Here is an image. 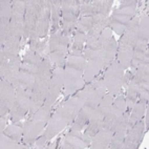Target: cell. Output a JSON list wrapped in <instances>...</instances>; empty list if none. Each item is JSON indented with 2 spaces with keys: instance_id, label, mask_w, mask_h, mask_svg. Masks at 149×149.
<instances>
[{
  "instance_id": "6",
  "label": "cell",
  "mask_w": 149,
  "mask_h": 149,
  "mask_svg": "<svg viewBox=\"0 0 149 149\" xmlns=\"http://www.w3.org/2000/svg\"><path fill=\"white\" fill-rule=\"evenodd\" d=\"M145 131V124L143 120L136 122L132 127L127 131L124 139L122 149H136L141 143Z\"/></svg>"
},
{
  "instance_id": "57",
  "label": "cell",
  "mask_w": 149,
  "mask_h": 149,
  "mask_svg": "<svg viewBox=\"0 0 149 149\" xmlns=\"http://www.w3.org/2000/svg\"><path fill=\"white\" fill-rule=\"evenodd\" d=\"M145 130H148L149 127V110H148V106L146 108V111H145Z\"/></svg>"
},
{
  "instance_id": "44",
  "label": "cell",
  "mask_w": 149,
  "mask_h": 149,
  "mask_svg": "<svg viewBox=\"0 0 149 149\" xmlns=\"http://www.w3.org/2000/svg\"><path fill=\"white\" fill-rule=\"evenodd\" d=\"M101 44L99 42L98 38H93V37H88L87 36V40H86L85 46H84V49H91V51H98V49H101Z\"/></svg>"
},
{
  "instance_id": "21",
  "label": "cell",
  "mask_w": 149,
  "mask_h": 149,
  "mask_svg": "<svg viewBox=\"0 0 149 149\" xmlns=\"http://www.w3.org/2000/svg\"><path fill=\"white\" fill-rule=\"evenodd\" d=\"M136 4H138V1H136V0L122 1L120 3V6L112 12V14H117V15H122V16L133 18V16L136 15Z\"/></svg>"
},
{
  "instance_id": "14",
  "label": "cell",
  "mask_w": 149,
  "mask_h": 149,
  "mask_svg": "<svg viewBox=\"0 0 149 149\" xmlns=\"http://www.w3.org/2000/svg\"><path fill=\"white\" fill-rule=\"evenodd\" d=\"M112 136H113L112 131L101 129L95 136H91V143L89 147L91 149H108Z\"/></svg>"
},
{
  "instance_id": "8",
  "label": "cell",
  "mask_w": 149,
  "mask_h": 149,
  "mask_svg": "<svg viewBox=\"0 0 149 149\" xmlns=\"http://www.w3.org/2000/svg\"><path fill=\"white\" fill-rule=\"evenodd\" d=\"M21 63V59L19 58L18 56L10 59L6 66L2 70H0L1 79H4V80L11 83L14 87H16L17 84H18V77Z\"/></svg>"
},
{
  "instance_id": "27",
  "label": "cell",
  "mask_w": 149,
  "mask_h": 149,
  "mask_svg": "<svg viewBox=\"0 0 149 149\" xmlns=\"http://www.w3.org/2000/svg\"><path fill=\"white\" fill-rule=\"evenodd\" d=\"M86 64H87V60L85 59V57L83 56H67L66 64H65V67L66 68H72L74 70H78V72H84V68H85ZM64 67V68H65Z\"/></svg>"
},
{
  "instance_id": "25",
  "label": "cell",
  "mask_w": 149,
  "mask_h": 149,
  "mask_svg": "<svg viewBox=\"0 0 149 149\" xmlns=\"http://www.w3.org/2000/svg\"><path fill=\"white\" fill-rule=\"evenodd\" d=\"M61 17V1L52 0V13H51V26L52 33L59 29V22Z\"/></svg>"
},
{
  "instance_id": "13",
  "label": "cell",
  "mask_w": 149,
  "mask_h": 149,
  "mask_svg": "<svg viewBox=\"0 0 149 149\" xmlns=\"http://www.w3.org/2000/svg\"><path fill=\"white\" fill-rule=\"evenodd\" d=\"M103 67L105 66H104L102 59H93V60L87 61V64L83 72V79L85 81V84L93 82L95 78L98 77V74L101 72Z\"/></svg>"
},
{
  "instance_id": "54",
  "label": "cell",
  "mask_w": 149,
  "mask_h": 149,
  "mask_svg": "<svg viewBox=\"0 0 149 149\" xmlns=\"http://www.w3.org/2000/svg\"><path fill=\"white\" fill-rule=\"evenodd\" d=\"M8 117H10V113L8 115V117H6V116H4V117H0V130L1 131L4 130V129L6 128V126H8Z\"/></svg>"
},
{
  "instance_id": "47",
  "label": "cell",
  "mask_w": 149,
  "mask_h": 149,
  "mask_svg": "<svg viewBox=\"0 0 149 149\" xmlns=\"http://www.w3.org/2000/svg\"><path fill=\"white\" fill-rule=\"evenodd\" d=\"M112 38V31L110 29V27H106L102 31L100 37H99V42L101 44V46L105 45L108 41H110V39Z\"/></svg>"
},
{
  "instance_id": "7",
  "label": "cell",
  "mask_w": 149,
  "mask_h": 149,
  "mask_svg": "<svg viewBox=\"0 0 149 149\" xmlns=\"http://www.w3.org/2000/svg\"><path fill=\"white\" fill-rule=\"evenodd\" d=\"M46 123L42 121H33L27 120L23 124V143L27 144L29 146H33V144L37 141L40 133L45 128Z\"/></svg>"
},
{
  "instance_id": "20",
  "label": "cell",
  "mask_w": 149,
  "mask_h": 149,
  "mask_svg": "<svg viewBox=\"0 0 149 149\" xmlns=\"http://www.w3.org/2000/svg\"><path fill=\"white\" fill-rule=\"evenodd\" d=\"M20 40H21L20 38H16V37H8L6 39V43H4V46H3V48L1 51L4 53V55H6V57L8 60L18 56Z\"/></svg>"
},
{
  "instance_id": "18",
  "label": "cell",
  "mask_w": 149,
  "mask_h": 149,
  "mask_svg": "<svg viewBox=\"0 0 149 149\" xmlns=\"http://www.w3.org/2000/svg\"><path fill=\"white\" fill-rule=\"evenodd\" d=\"M147 103H148V102H145V101H143V100H138V101H136V103L134 104V106L132 107V109L130 110V113H129L127 131L129 130L136 122L143 120V117H144V115H145V111H146V108H147Z\"/></svg>"
},
{
  "instance_id": "51",
  "label": "cell",
  "mask_w": 149,
  "mask_h": 149,
  "mask_svg": "<svg viewBox=\"0 0 149 149\" xmlns=\"http://www.w3.org/2000/svg\"><path fill=\"white\" fill-rule=\"evenodd\" d=\"M20 69H21V70H23V72H29V74L36 76V74H37V70H38V66H35V65H32V64L24 63V62H22L21 65H20Z\"/></svg>"
},
{
  "instance_id": "10",
  "label": "cell",
  "mask_w": 149,
  "mask_h": 149,
  "mask_svg": "<svg viewBox=\"0 0 149 149\" xmlns=\"http://www.w3.org/2000/svg\"><path fill=\"white\" fill-rule=\"evenodd\" d=\"M67 125H70V124L66 120H64L63 118L53 115L51 117V119L48 120L47 125H46V128L44 132H43V134L47 139V141H51L52 139L55 138L58 133L61 132Z\"/></svg>"
},
{
  "instance_id": "55",
  "label": "cell",
  "mask_w": 149,
  "mask_h": 149,
  "mask_svg": "<svg viewBox=\"0 0 149 149\" xmlns=\"http://www.w3.org/2000/svg\"><path fill=\"white\" fill-rule=\"evenodd\" d=\"M139 100H143L145 102H148L149 100V91H142L139 95Z\"/></svg>"
},
{
  "instance_id": "40",
  "label": "cell",
  "mask_w": 149,
  "mask_h": 149,
  "mask_svg": "<svg viewBox=\"0 0 149 149\" xmlns=\"http://www.w3.org/2000/svg\"><path fill=\"white\" fill-rule=\"evenodd\" d=\"M0 148L1 149H18L19 142H16L8 136H6L4 131H1L0 134Z\"/></svg>"
},
{
  "instance_id": "37",
  "label": "cell",
  "mask_w": 149,
  "mask_h": 149,
  "mask_svg": "<svg viewBox=\"0 0 149 149\" xmlns=\"http://www.w3.org/2000/svg\"><path fill=\"white\" fill-rule=\"evenodd\" d=\"M49 26H51V18L49 17H42V18L37 19L36 32H37L38 36L40 38L46 37Z\"/></svg>"
},
{
  "instance_id": "56",
  "label": "cell",
  "mask_w": 149,
  "mask_h": 149,
  "mask_svg": "<svg viewBox=\"0 0 149 149\" xmlns=\"http://www.w3.org/2000/svg\"><path fill=\"white\" fill-rule=\"evenodd\" d=\"M45 46H46V41H40V42L38 43L37 48H36L35 52H37V53H39V54H42L43 52H44V49H45Z\"/></svg>"
},
{
  "instance_id": "36",
  "label": "cell",
  "mask_w": 149,
  "mask_h": 149,
  "mask_svg": "<svg viewBox=\"0 0 149 149\" xmlns=\"http://www.w3.org/2000/svg\"><path fill=\"white\" fill-rule=\"evenodd\" d=\"M148 64H149L148 49L145 52H133V57L130 66L136 68L139 65H148Z\"/></svg>"
},
{
  "instance_id": "11",
  "label": "cell",
  "mask_w": 149,
  "mask_h": 149,
  "mask_svg": "<svg viewBox=\"0 0 149 149\" xmlns=\"http://www.w3.org/2000/svg\"><path fill=\"white\" fill-rule=\"evenodd\" d=\"M123 117H124V112L120 111L113 105H111L110 108L108 109L106 116L103 119L102 129H107V130L115 132L116 129L118 128V126L120 125L121 122H122Z\"/></svg>"
},
{
  "instance_id": "16",
  "label": "cell",
  "mask_w": 149,
  "mask_h": 149,
  "mask_svg": "<svg viewBox=\"0 0 149 149\" xmlns=\"http://www.w3.org/2000/svg\"><path fill=\"white\" fill-rule=\"evenodd\" d=\"M133 57V48L131 46L118 44V52H117V61L119 62L124 70L128 69L131 65Z\"/></svg>"
},
{
  "instance_id": "5",
  "label": "cell",
  "mask_w": 149,
  "mask_h": 149,
  "mask_svg": "<svg viewBox=\"0 0 149 149\" xmlns=\"http://www.w3.org/2000/svg\"><path fill=\"white\" fill-rule=\"evenodd\" d=\"M16 99V89L11 83L1 79L0 83V117L10 113Z\"/></svg>"
},
{
  "instance_id": "41",
  "label": "cell",
  "mask_w": 149,
  "mask_h": 149,
  "mask_svg": "<svg viewBox=\"0 0 149 149\" xmlns=\"http://www.w3.org/2000/svg\"><path fill=\"white\" fill-rule=\"evenodd\" d=\"M93 18L91 16H83L80 17L79 20H78V24H77V29L76 31H79V32L82 33H86L87 34L88 31L91 29L93 26Z\"/></svg>"
},
{
  "instance_id": "39",
  "label": "cell",
  "mask_w": 149,
  "mask_h": 149,
  "mask_svg": "<svg viewBox=\"0 0 149 149\" xmlns=\"http://www.w3.org/2000/svg\"><path fill=\"white\" fill-rule=\"evenodd\" d=\"M42 59L43 58L41 57V54L37 53V52L35 51H32V49L29 48L26 51V53L24 54L22 62L32 64V65H35V66H39L40 63L42 62Z\"/></svg>"
},
{
  "instance_id": "12",
  "label": "cell",
  "mask_w": 149,
  "mask_h": 149,
  "mask_svg": "<svg viewBox=\"0 0 149 149\" xmlns=\"http://www.w3.org/2000/svg\"><path fill=\"white\" fill-rule=\"evenodd\" d=\"M24 16L25 15L13 13L11 21L6 27V37H16L20 39L23 38Z\"/></svg>"
},
{
  "instance_id": "34",
  "label": "cell",
  "mask_w": 149,
  "mask_h": 149,
  "mask_svg": "<svg viewBox=\"0 0 149 149\" xmlns=\"http://www.w3.org/2000/svg\"><path fill=\"white\" fill-rule=\"evenodd\" d=\"M60 148L62 149H83V148H87V146L85 145L84 142H82L81 140L77 138H74V136H66L65 139L62 142V145Z\"/></svg>"
},
{
  "instance_id": "17",
  "label": "cell",
  "mask_w": 149,
  "mask_h": 149,
  "mask_svg": "<svg viewBox=\"0 0 149 149\" xmlns=\"http://www.w3.org/2000/svg\"><path fill=\"white\" fill-rule=\"evenodd\" d=\"M93 110V108L87 107V106L84 105V106L81 108L80 111H79V113L77 115L74 121L72 122V127H70V130L82 131L83 128L87 125L88 122H89V120H91Z\"/></svg>"
},
{
  "instance_id": "19",
  "label": "cell",
  "mask_w": 149,
  "mask_h": 149,
  "mask_svg": "<svg viewBox=\"0 0 149 149\" xmlns=\"http://www.w3.org/2000/svg\"><path fill=\"white\" fill-rule=\"evenodd\" d=\"M141 93V87L140 84L134 81L130 80V82L128 83L127 85V93H126V106H127L128 110H131L132 107L134 106V104L139 100V95Z\"/></svg>"
},
{
  "instance_id": "22",
  "label": "cell",
  "mask_w": 149,
  "mask_h": 149,
  "mask_svg": "<svg viewBox=\"0 0 149 149\" xmlns=\"http://www.w3.org/2000/svg\"><path fill=\"white\" fill-rule=\"evenodd\" d=\"M106 87H98V88H93L89 93L88 97L86 99V101L84 102V105L91 108H96L99 105V103L101 102V100L103 99V97L106 93Z\"/></svg>"
},
{
  "instance_id": "35",
  "label": "cell",
  "mask_w": 149,
  "mask_h": 149,
  "mask_svg": "<svg viewBox=\"0 0 149 149\" xmlns=\"http://www.w3.org/2000/svg\"><path fill=\"white\" fill-rule=\"evenodd\" d=\"M86 40H87V34L86 33L76 31L74 34V40H72V51H79L83 52L85 46Z\"/></svg>"
},
{
  "instance_id": "42",
  "label": "cell",
  "mask_w": 149,
  "mask_h": 149,
  "mask_svg": "<svg viewBox=\"0 0 149 149\" xmlns=\"http://www.w3.org/2000/svg\"><path fill=\"white\" fill-rule=\"evenodd\" d=\"M47 56L49 57L52 62L56 65V67H61V68L65 67V64H66V57L65 56H62V55L55 53V52H49Z\"/></svg>"
},
{
  "instance_id": "38",
  "label": "cell",
  "mask_w": 149,
  "mask_h": 149,
  "mask_svg": "<svg viewBox=\"0 0 149 149\" xmlns=\"http://www.w3.org/2000/svg\"><path fill=\"white\" fill-rule=\"evenodd\" d=\"M132 81L136 83L149 82V66L148 65H139L133 74Z\"/></svg>"
},
{
  "instance_id": "9",
  "label": "cell",
  "mask_w": 149,
  "mask_h": 149,
  "mask_svg": "<svg viewBox=\"0 0 149 149\" xmlns=\"http://www.w3.org/2000/svg\"><path fill=\"white\" fill-rule=\"evenodd\" d=\"M140 22V17L134 16L131 19L129 23L126 25V29L124 34L121 36V39L118 44H123L133 47L136 42L139 40L138 38V25Z\"/></svg>"
},
{
  "instance_id": "29",
  "label": "cell",
  "mask_w": 149,
  "mask_h": 149,
  "mask_svg": "<svg viewBox=\"0 0 149 149\" xmlns=\"http://www.w3.org/2000/svg\"><path fill=\"white\" fill-rule=\"evenodd\" d=\"M23 87L27 91H32L35 87V76L31 74L29 72H25L20 69L19 72V77H18V84L15 88L17 87Z\"/></svg>"
},
{
  "instance_id": "46",
  "label": "cell",
  "mask_w": 149,
  "mask_h": 149,
  "mask_svg": "<svg viewBox=\"0 0 149 149\" xmlns=\"http://www.w3.org/2000/svg\"><path fill=\"white\" fill-rule=\"evenodd\" d=\"M112 105L116 107L117 109H119L120 111L124 112L127 109V106H126V100H125V96H118L113 99V102H112Z\"/></svg>"
},
{
  "instance_id": "52",
  "label": "cell",
  "mask_w": 149,
  "mask_h": 149,
  "mask_svg": "<svg viewBox=\"0 0 149 149\" xmlns=\"http://www.w3.org/2000/svg\"><path fill=\"white\" fill-rule=\"evenodd\" d=\"M132 48H133V52H145L148 49V42L139 39L136 42V44L133 45Z\"/></svg>"
},
{
  "instance_id": "49",
  "label": "cell",
  "mask_w": 149,
  "mask_h": 149,
  "mask_svg": "<svg viewBox=\"0 0 149 149\" xmlns=\"http://www.w3.org/2000/svg\"><path fill=\"white\" fill-rule=\"evenodd\" d=\"M109 27L110 29L112 31V33H116L117 35L119 36H122L124 34L126 29V26L125 25H123V24H120V23H117V22H113L110 20V24H109Z\"/></svg>"
},
{
  "instance_id": "23",
  "label": "cell",
  "mask_w": 149,
  "mask_h": 149,
  "mask_svg": "<svg viewBox=\"0 0 149 149\" xmlns=\"http://www.w3.org/2000/svg\"><path fill=\"white\" fill-rule=\"evenodd\" d=\"M62 16V34L72 37V34L77 29L79 16L76 15H61Z\"/></svg>"
},
{
  "instance_id": "1",
  "label": "cell",
  "mask_w": 149,
  "mask_h": 149,
  "mask_svg": "<svg viewBox=\"0 0 149 149\" xmlns=\"http://www.w3.org/2000/svg\"><path fill=\"white\" fill-rule=\"evenodd\" d=\"M125 70L123 69L117 60H113L111 63L107 66V69L104 74L103 80L106 86L108 93L115 97L118 93H120L123 87V80H124Z\"/></svg>"
},
{
  "instance_id": "30",
  "label": "cell",
  "mask_w": 149,
  "mask_h": 149,
  "mask_svg": "<svg viewBox=\"0 0 149 149\" xmlns=\"http://www.w3.org/2000/svg\"><path fill=\"white\" fill-rule=\"evenodd\" d=\"M80 14V6L77 0H63L61 1V15H76Z\"/></svg>"
},
{
  "instance_id": "43",
  "label": "cell",
  "mask_w": 149,
  "mask_h": 149,
  "mask_svg": "<svg viewBox=\"0 0 149 149\" xmlns=\"http://www.w3.org/2000/svg\"><path fill=\"white\" fill-rule=\"evenodd\" d=\"M39 3H40V0H26L25 1V6H26L25 14L37 16L38 10H39Z\"/></svg>"
},
{
  "instance_id": "45",
  "label": "cell",
  "mask_w": 149,
  "mask_h": 149,
  "mask_svg": "<svg viewBox=\"0 0 149 149\" xmlns=\"http://www.w3.org/2000/svg\"><path fill=\"white\" fill-rule=\"evenodd\" d=\"M25 10H26L25 1H20V0L12 1V11H13V13L25 15Z\"/></svg>"
},
{
  "instance_id": "53",
  "label": "cell",
  "mask_w": 149,
  "mask_h": 149,
  "mask_svg": "<svg viewBox=\"0 0 149 149\" xmlns=\"http://www.w3.org/2000/svg\"><path fill=\"white\" fill-rule=\"evenodd\" d=\"M46 142H47V139L45 138L44 134L39 136V138L37 139V141L35 142V144H36V148H42V147H44Z\"/></svg>"
},
{
  "instance_id": "32",
  "label": "cell",
  "mask_w": 149,
  "mask_h": 149,
  "mask_svg": "<svg viewBox=\"0 0 149 149\" xmlns=\"http://www.w3.org/2000/svg\"><path fill=\"white\" fill-rule=\"evenodd\" d=\"M138 38L140 40L147 41V42L149 40V19L146 15L140 18V22L138 25Z\"/></svg>"
},
{
  "instance_id": "48",
  "label": "cell",
  "mask_w": 149,
  "mask_h": 149,
  "mask_svg": "<svg viewBox=\"0 0 149 149\" xmlns=\"http://www.w3.org/2000/svg\"><path fill=\"white\" fill-rule=\"evenodd\" d=\"M112 4H113V1H112V0H105V1H103L99 14H101V15H103V16H105V17H108L109 13L111 11Z\"/></svg>"
},
{
  "instance_id": "31",
  "label": "cell",
  "mask_w": 149,
  "mask_h": 149,
  "mask_svg": "<svg viewBox=\"0 0 149 149\" xmlns=\"http://www.w3.org/2000/svg\"><path fill=\"white\" fill-rule=\"evenodd\" d=\"M51 112H52V106H46V105H43L40 108L38 109L37 111L35 112L34 115H32L29 117V120L33 121H42V122L46 123L47 124L48 120L51 119Z\"/></svg>"
},
{
  "instance_id": "24",
  "label": "cell",
  "mask_w": 149,
  "mask_h": 149,
  "mask_svg": "<svg viewBox=\"0 0 149 149\" xmlns=\"http://www.w3.org/2000/svg\"><path fill=\"white\" fill-rule=\"evenodd\" d=\"M103 1L102 0H95V1H86L83 6H80V14L79 17L83 16H93L99 14L100 8L102 6Z\"/></svg>"
},
{
  "instance_id": "28",
  "label": "cell",
  "mask_w": 149,
  "mask_h": 149,
  "mask_svg": "<svg viewBox=\"0 0 149 149\" xmlns=\"http://www.w3.org/2000/svg\"><path fill=\"white\" fill-rule=\"evenodd\" d=\"M61 105L63 107H65L69 112H72V115L76 118L78 113H79V111L81 110V108L84 106V102L82 100H80L79 98H77L76 96H74L72 98H69L68 100L63 101Z\"/></svg>"
},
{
  "instance_id": "50",
  "label": "cell",
  "mask_w": 149,
  "mask_h": 149,
  "mask_svg": "<svg viewBox=\"0 0 149 149\" xmlns=\"http://www.w3.org/2000/svg\"><path fill=\"white\" fill-rule=\"evenodd\" d=\"M29 39V49H32V51H36L38 43L40 42V41H39L40 37L38 36L37 32H36V29H35V31H33Z\"/></svg>"
},
{
  "instance_id": "15",
  "label": "cell",
  "mask_w": 149,
  "mask_h": 149,
  "mask_svg": "<svg viewBox=\"0 0 149 149\" xmlns=\"http://www.w3.org/2000/svg\"><path fill=\"white\" fill-rule=\"evenodd\" d=\"M118 52V42L115 38L112 37L110 41L101 47V58L103 60L104 66H108L116 59Z\"/></svg>"
},
{
  "instance_id": "3",
  "label": "cell",
  "mask_w": 149,
  "mask_h": 149,
  "mask_svg": "<svg viewBox=\"0 0 149 149\" xmlns=\"http://www.w3.org/2000/svg\"><path fill=\"white\" fill-rule=\"evenodd\" d=\"M64 86V68L55 67L52 72L51 84L48 88V93L46 96L45 102L43 105L53 107L54 103L56 102L58 97L60 96L61 91H63Z\"/></svg>"
},
{
  "instance_id": "2",
  "label": "cell",
  "mask_w": 149,
  "mask_h": 149,
  "mask_svg": "<svg viewBox=\"0 0 149 149\" xmlns=\"http://www.w3.org/2000/svg\"><path fill=\"white\" fill-rule=\"evenodd\" d=\"M16 89V99L13 107L10 110V118L12 122L16 123L23 119L29 110V100L32 96V91H27L23 87H17Z\"/></svg>"
},
{
  "instance_id": "33",
  "label": "cell",
  "mask_w": 149,
  "mask_h": 149,
  "mask_svg": "<svg viewBox=\"0 0 149 149\" xmlns=\"http://www.w3.org/2000/svg\"><path fill=\"white\" fill-rule=\"evenodd\" d=\"M36 24H37V16L25 14V16H24V29H23L24 39H29L33 31L36 29Z\"/></svg>"
},
{
  "instance_id": "26",
  "label": "cell",
  "mask_w": 149,
  "mask_h": 149,
  "mask_svg": "<svg viewBox=\"0 0 149 149\" xmlns=\"http://www.w3.org/2000/svg\"><path fill=\"white\" fill-rule=\"evenodd\" d=\"M3 131L6 132V136H8L16 142L20 143L23 140V124L21 123H11L6 126V128Z\"/></svg>"
},
{
  "instance_id": "4",
  "label": "cell",
  "mask_w": 149,
  "mask_h": 149,
  "mask_svg": "<svg viewBox=\"0 0 149 149\" xmlns=\"http://www.w3.org/2000/svg\"><path fill=\"white\" fill-rule=\"evenodd\" d=\"M85 86L83 72L72 68H64V86L63 95L65 97L77 93Z\"/></svg>"
}]
</instances>
